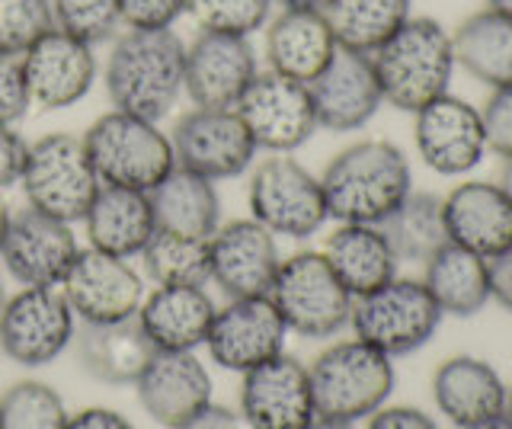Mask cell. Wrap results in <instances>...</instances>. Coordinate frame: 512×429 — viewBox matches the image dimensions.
<instances>
[{
	"label": "cell",
	"instance_id": "f35d334b",
	"mask_svg": "<svg viewBox=\"0 0 512 429\" xmlns=\"http://www.w3.org/2000/svg\"><path fill=\"white\" fill-rule=\"evenodd\" d=\"M55 29L52 0H0V49L23 55Z\"/></svg>",
	"mask_w": 512,
	"mask_h": 429
},
{
	"label": "cell",
	"instance_id": "11a10c76",
	"mask_svg": "<svg viewBox=\"0 0 512 429\" xmlns=\"http://www.w3.org/2000/svg\"><path fill=\"white\" fill-rule=\"evenodd\" d=\"M503 420L512 426V388L506 391V407H503Z\"/></svg>",
	"mask_w": 512,
	"mask_h": 429
},
{
	"label": "cell",
	"instance_id": "ab89813d",
	"mask_svg": "<svg viewBox=\"0 0 512 429\" xmlns=\"http://www.w3.org/2000/svg\"><path fill=\"white\" fill-rule=\"evenodd\" d=\"M32 109L23 55L0 49V125H20Z\"/></svg>",
	"mask_w": 512,
	"mask_h": 429
},
{
	"label": "cell",
	"instance_id": "277c9868",
	"mask_svg": "<svg viewBox=\"0 0 512 429\" xmlns=\"http://www.w3.org/2000/svg\"><path fill=\"white\" fill-rule=\"evenodd\" d=\"M311 391L314 410L324 420L359 423L372 417L394 391V365L391 356L378 353L375 346L359 337L340 340L324 349L311 365Z\"/></svg>",
	"mask_w": 512,
	"mask_h": 429
},
{
	"label": "cell",
	"instance_id": "3957f363",
	"mask_svg": "<svg viewBox=\"0 0 512 429\" xmlns=\"http://www.w3.org/2000/svg\"><path fill=\"white\" fill-rule=\"evenodd\" d=\"M384 103L400 113H420L448 93L455 74L452 33L429 17H410L397 33L372 52Z\"/></svg>",
	"mask_w": 512,
	"mask_h": 429
},
{
	"label": "cell",
	"instance_id": "4dcf8cb0",
	"mask_svg": "<svg viewBox=\"0 0 512 429\" xmlns=\"http://www.w3.org/2000/svg\"><path fill=\"white\" fill-rule=\"evenodd\" d=\"M423 285L436 298L442 314L474 317L490 301V266L484 257L448 241L423 263Z\"/></svg>",
	"mask_w": 512,
	"mask_h": 429
},
{
	"label": "cell",
	"instance_id": "44dd1931",
	"mask_svg": "<svg viewBox=\"0 0 512 429\" xmlns=\"http://www.w3.org/2000/svg\"><path fill=\"white\" fill-rule=\"evenodd\" d=\"M308 90H311L317 129H327L336 135L362 129L384 106L372 55L349 52V49L336 52L330 65L308 84Z\"/></svg>",
	"mask_w": 512,
	"mask_h": 429
},
{
	"label": "cell",
	"instance_id": "f6af8a7d",
	"mask_svg": "<svg viewBox=\"0 0 512 429\" xmlns=\"http://www.w3.org/2000/svg\"><path fill=\"white\" fill-rule=\"evenodd\" d=\"M170 429H240V413L212 401V404H205L202 410H196L192 417H186L183 423H176Z\"/></svg>",
	"mask_w": 512,
	"mask_h": 429
},
{
	"label": "cell",
	"instance_id": "ee69618b",
	"mask_svg": "<svg viewBox=\"0 0 512 429\" xmlns=\"http://www.w3.org/2000/svg\"><path fill=\"white\" fill-rule=\"evenodd\" d=\"M365 429H439L429 413L416 407H378Z\"/></svg>",
	"mask_w": 512,
	"mask_h": 429
},
{
	"label": "cell",
	"instance_id": "f546056e",
	"mask_svg": "<svg viewBox=\"0 0 512 429\" xmlns=\"http://www.w3.org/2000/svg\"><path fill=\"white\" fill-rule=\"evenodd\" d=\"M148 196L160 231L212 237L221 225V196L215 183L192 170L173 167Z\"/></svg>",
	"mask_w": 512,
	"mask_h": 429
},
{
	"label": "cell",
	"instance_id": "f5cc1de1",
	"mask_svg": "<svg viewBox=\"0 0 512 429\" xmlns=\"http://www.w3.org/2000/svg\"><path fill=\"white\" fill-rule=\"evenodd\" d=\"M487 7L496 10V13H506V17H512V0H487Z\"/></svg>",
	"mask_w": 512,
	"mask_h": 429
},
{
	"label": "cell",
	"instance_id": "7dc6e473",
	"mask_svg": "<svg viewBox=\"0 0 512 429\" xmlns=\"http://www.w3.org/2000/svg\"><path fill=\"white\" fill-rule=\"evenodd\" d=\"M490 266V298L500 301L506 311H512V247L496 253L493 260H487Z\"/></svg>",
	"mask_w": 512,
	"mask_h": 429
},
{
	"label": "cell",
	"instance_id": "4316f807",
	"mask_svg": "<svg viewBox=\"0 0 512 429\" xmlns=\"http://www.w3.org/2000/svg\"><path fill=\"white\" fill-rule=\"evenodd\" d=\"M506 385L493 365L474 356H455L439 365L432 375V397L436 407L458 429L500 420L506 407Z\"/></svg>",
	"mask_w": 512,
	"mask_h": 429
},
{
	"label": "cell",
	"instance_id": "f1b7e54d",
	"mask_svg": "<svg viewBox=\"0 0 512 429\" xmlns=\"http://www.w3.org/2000/svg\"><path fill=\"white\" fill-rule=\"evenodd\" d=\"M324 260L352 301L381 289L397 276V257L378 225H340L324 244Z\"/></svg>",
	"mask_w": 512,
	"mask_h": 429
},
{
	"label": "cell",
	"instance_id": "9f6ffc18",
	"mask_svg": "<svg viewBox=\"0 0 512 429\" xmlns=\"http://www.w3.org/2000/svg\"><path fill=\"white\" fill-rule=\"evenodd\" d=\"M4 301H7V292H4V282H0V308H4Z\"/></svg>",
	"mask_w": 512,
	"mask_h": 429
},
{
	"label": "cell",
	"instance_id": "9a60e30c",
	"mask_svg": "<svg viewBox=\"0 0 512 429\" xmlns=\"http://www.w3.org/2000/svg\"><path fill=\"white\" fill-rule=\"evenodd\" d=\"M23 74L32 106L42 113H58L77 106L93 90L100 58L93 45L52 29L23 52Z\"/></svg>",
	"mask_w": 512,
	"mask_h": 429
},
{
	"label": "cell",
	"instance_id": "8992f818",
	"mask_svg": "<svg viewBox=\"0 0 512 429\" xmlns=\"http://www.w3.org/2000/svg\"><path fill=\"white\" fill-rule=\"evenodd\" d=\"M20 186L32 212L74 225L87 218L103 183L93 173L84 138L52 132L29 141Z\"/></svg>",
	"mask_w": 512,
	"mask_h": 429
},
{
	"label": "cell",
	"instance_id": "816d5d0a",
	"mask_svg": "<svg viewBox=\"0 0 512 429\" xmlns=\"http://www.w3.org/2000/svg\"><path fill=\"white\" fill-rule=\"evenodd\" d=\"M308 429H356V423H343V420H324V417H317Z\"/></svg>",
	"mask_w": 512,
	"mask_h": 429
},
{
	"label": "cell",
	"instance_id": "4fadbf2b",
	"mask_svg": "<svg viewBox=\"0 0 512 429\" xmlns=\"http://www.w3.org/2000/svg\"><path fill=\"white\" fill-rule=\"evenodd\" d=\"M61 295L80 324H112L135 317L144 301V276L132 260L103 250H80L61 282Z\"/></svg>",
	"mask_w": 512,
	"mask_h": 429
},
{
	"label": "cell",
	"instance_id": "c3c4849f",
	"mask_svg": "<svg viewBox=\"0 0 512 429\" xmlns=\"http://www.w3.org/2000/svg\"><path fill=\"white\" fill-rule=\"evenodd\" d=\"M327 0H272V7L279 10H324Z\"/></svg>",
	"mask_w": 512,
	"mask_h": 429
},
{
	"label": "cell",
	"instance_id": "7402d4cb",
	"mask_svg": "<svg viewBox=\"0 0 512 429\" xmlns=\"http://www.w3.org/2000/svg\"><path fill=\"white\" fill-rule=\"evenodd\" d=\"M263 33L266 71L298 84H311L340 52L324 10H279L269 17Z\"/></svg>",
	"mask_w": 512,
	"mask_h": 429
},
{
	"label": "cell",
	"instance_id": "ac0fdd59",
	"mask_svg": "<svg viewBox=\"0 0 512 429\" xmlns=\"http://www.w3.org/2000/svg\"><path fill=\"white\" fill-rule=\"evenodd\" d=\"M208 266H212V282L228 298L269 295L282 266L276 234L266 231L256 218H234L228 225H218L208 237Z\"/></svg>",
	"mask_w": 512,
	"mask_h": 429
},
{
	"label": "cell",
	"instance_id": "d6986e66",
	"mask_svg": "<svg viewBox=\"0 0 512 429\" xmlns=\"http://www.w3.org/2000/svg\"><path fill=\"white\" fill-rule=\"evenodd\" d=\"M240 420L250 429H308L317 420L308 365L279 353L244 372Z\"/></svg>",
	"mask_w": 512,
	"mask_h": 429
},
{
	"label": "cell",
	"instance_id": "83f0119b",
	"mask_svg": "<svg viewBox=\"0 0 512 429\" xmlns=\"http://www.w3.org/2000/svg\"><path fill=\"white\" fill-rule=\"evenodd\" d=\"M84 225L93 250L122 260L141 257V250L148 247L151 234L157 231L151 196L122 186H100Z\"/></svg>",
	"mask_w": 512,
	"mask_h": 429
},
{
	"label": "cell",
	"instance_id": "db71d44e",
	"mask_svg": "<svg viewBox=\"0 0 512 429\" xmlns=\"http://www.w3.org/2000/svg\"><path fill=\"white\" fill-rule=\"evenodd\" d=\"M471 429H512L503 417L500 420H490V423H480V426H471Z\"/></svg>",
	"mask_w": 512,
	"mask_h": 429
},
{
	"label": "cell",
	"instance_id": "74e56055",
	"mask_svg": "<svg viewBox=\"0 0 512 429\" xmlns=\"http://www.w3.org/2000/svg\"><path fill=\"white\" fill-rule=\"evenodd\" d=\"M52 17L55 29L93 45V49L112 42L125 29L119 0H52Z\"/></svg>",
	"mask_w": 512,
	"mask_h": 429
},
{
	"label": "cell",
	"instance_id": "8d00e7d4",
	"mask_svg": "<svg viewBox=\"0 0 512 429\" xmlns=\"http://www.w3.org/2000/svg\"><path fill=\"white\" fill-rule=\"evenodd\" d=\"M186 17L199 33L250 39L269 23L272 0H186Z\"/></svg>",
	"mask_w": 512,
	"mask_h": 429
},
{
	"label": "cell",
	"instance_id": "e575fe53",
	"mask_svg": "<svg viewBox=\"0 0 512 429\" xmlns=\"http://www.w3.org/2000/svg\"><path fill=\"white\" fill-rule=\"evenodd\" d=\"M144 276L154 285H208V237H189L173 231H154L148 247L141 250Z\"/></svg>",
	"mask_w": 512,
	"mask_h": 429
},
{
	"label": "cell",
	"instance_id": "6da1fadb",
	"mask_svg": "<svg viewBox=\"0 0 512 429\" xmlns=\"http://www.w3.org/2000/svg\"><path fill=\"white\" fill-rule=\"evenodd\" d=\"M186 42L173 29H122L103 65L112 109L148 122L173 113L183 97Z\"/></svg>",
	"mask_w": 512,
	"mask_h": 429
},
{
	"label": "cell",
	"instance_id": "681fc988",
	"mask_svg": "<svg viewBox=\"0 0 512 429\" xmlns=\"http://www.w3.org/2000/svg\"><path fill=\"white\" fill-rule=\"evenodd\" d=\"M10 221H13V212H10V205L4 199V193H0V247H4V237L10 231Z\"/></svg>",
	"mask_w": 512,
	"mask_h": 429
},
{
	"label": "cell",
	"instance_id": "ba28073f",
	"mask_svg": "<svg viewBox=\"0 0 512 429\" xmlns=\"http://www.w3.org/2000/svg\"><path fill=\"white\" fill-rule=\"evenodd\" d=\"M356 337L384 356H407L426 346L442 324V308L423 279H391L381 289L352 301L349 317Z\"/></svg>",
	"mask_w": 512,
	"mask_h": 429
},
{
	"label": "cell",
	"instance_id": "52a82bcc",
	"mask_svg": "<svg viewBox=\"0 0 512 429\" xmlns=\"http://www.w3.org/2000/svg\"><path fill=\"white\" fill-rule=\"evenodd\" d=\"M269 301L282 314L288 333L304 340H327L352 317V295L320 250H298L285 257L272 279Z\"/></svg>",
	"mask_w": 512,
	"mask_h": 429
},
{
	"label": "cell",
	"instance_id": "d590c367",
	"mask_svg": "<svg viewBox=\"0 0 512 429\" xmlns=\"http://www.w3.org/2000/svg\"><path fill=\"white\" fill-rule=\"evenodd\" d=\"M0 429H68V407L45 381H16L0 397Z\"/></svg>",
	"mask_w": 512,
	"mask_h": 429
},
{
	"label": "cell",
	"instance_id": "7a4b0ae2",
	"mask_svg": "<svg viewBox=\"0 0 512 429\" xmlns=\"http://www.w3.org/2000/svg\"><path fill=\"white\" fill-rule=\"evenodd\" d=\"M320 189L340 225H381L413 193V170L394 141L368 138L333 157Z\"/></svg>",
	"mask_w": 512,
	"mask_h": 429
},
{
	"label": "cell",
	"instance_id": "603a6c76",
	"mask_svg": "<svg viewBox=\"0 0 512 429\" xmlns=\"http://www.w3.org/2000/svg\"><path fill=\"white\" fill-rule=\"evenodd\" d=\"M448 241L493 260L512 247V202L500 183L471 180L442 199Z\"/></svg>",
	"mask_w": 512,
	"mask_h": 429
},
{
	"label": "cell",
	"instance_id": "8fae6325",
	"mask_svg": "<svg viewBox=\"0 0 512 429\" xmlns=\"http://www.w3.org/2000/svg\"><path fill=\"white\" fill-rule=\"evenodd\" d=\"M74 333L77 317L61 289H20L0 308V349L23 369L52 365Z\"/></svg>",
	"mask_w": 512,
	"mask_h": 429
},
{
	"label": "cell",
	"instance_id": "30bf717a",
	"mask_svg": "<svg viewBox=\"0 0 512 429\" xmlns=\"http://www.w3.org/2000/svg\"><path fill=\"white\" fill-rule=\"evenodd\" d=\"M176 167L199 173V177L221 183L247 173L256 161V145L244 119L234 109H199L176 119L170 132Z\"/></svg>",
	"mask_w": 512,
	"mask_h": 429
},
{
	"label": "cell",
	"instance_id": "5b68a950",
	"mask_svg": "<svg viewBox=\"0 0 512 429\" xmlns=\"http://www.w3.org/2000/svg\"><path fill=\"white\" fill-rule=\"evenodd\" d=\"M80 138L103 186L151 193L176 167L170 135L160 132V122L128 116L119 109L103 113Z\"/></svg>",
	"mask_w": 512,
	"mask_h": 429
},
{
	"label": "cell",
	"instance_id": "7c38bea8",
	"mask_svg": "<svg viewBox=\"0 0 512 429\" xmlns=\"http://www.w3.org/2000/svg\"><path fill=\"white\" fill-rule=\"evenodd\" d=\"M234 113L244 119L256 151L292 154L308 145L317 132V116L308 84L288 81L282 74L260 71L237 100Z\"/></svg>",
	"mask_w": 512,
	"mask_h": 429
},
{
	"label": "cell",
	"instance_id": "5bb4252c",
	"mask_svg": "<svg viewBox=\"0 0 512 429\" xmlns=\"http://www.w3.org/2000/svg\"><path fill=\"white\" fill-rule=\"evenodd\" d=\"M285 337L288 327L269 295L231 298L228 305L215 311L205 349L215 365L244 375L285 353Z\"/></svg>",
	"mask_w": 512,
	"mask_h": 429
},
{
	"label": "cell",
	"instance_id": "d6a6232c",
	"mask_svg": "<svg viewBox=\"0 0 512 429\" xmlns=\"http://www.w3.org/2000/svg\"><path fill=\"white\" fill-rule=\"evenodd\" d=\"M413 0H327L324 17L340 49L372 55L410 20Z\"/></svg>",
	"mask_w": 512,
	"mask_h": 429
},
{
	"label": "cell",
	"instance_id": "bcb514c9",
	"mask_svg": "<svg viewBox=\"0 0 512 429\" xmlns=\"http://www.w3.org/2000/svg\"><path fill=\"white\" fill-rule=\"evenodd\" d=\"M68 429H135V426L112 407H84L68 417Z\"/></svg>",
	"mask_w": 512,
	"mask_h": 429
},
{
	"label": "cell",
	"instance_id": "2e32d148",
	"mask_svg": "<svg viewBox=\"0 0 512 429\" xmlns=\"http://www.w3.org/2000/svg\"><path fill=\"white\" fill-rule=\"evenodd\" d=\"M256 74L260 58L244 36L199 33L186 45L183 93L199 109H234Z\"/></svg>",
	"mask_w": 512,
	"mask_h": 429
},
{
	"label": "cell",
	"instance_id": "836d02e7",
	"mask_svg": "<svg viewBox=\"0 0 512 429\" xmlns=\"http://www.w3.org/2000/svg\"><path fill=\"white\" fill-rule=\"evenodd\" d=\"M378 228L388 237L394 257L410 263H426L448 244L442 199L432 193H410Z\"/></svg>",
	"mask_w": 512,
	"mask_h": 429
},
{
	"label": "cell",
	"instance_id": "e0dca14e",
	"mask_svg": "<svg viewBox=\"0 0 512 429\" xmlns=\"http://www.w3.org/2000/svg\"><path fill=\"white\" fill-rule=\"evenodd\" d=\"M80 244L68 221L23 209L10 221L0 263L23 289H61Z\"/></svg>",
	"mask_w": 512,
	"mask_h": 429
},
{
	"label": "cell",
	"instance_id": "f907efd6",
	"mask_svg": "<svg viewBox=\"0 0 512 429\" xmlns=\"http://www.w3.org/2000/svg\"><path fill=\"white\" fill-rule=\"evenodd\" d=\"M500 189L512 202V157H503V173H500Z\"/></svg>",
	"mask_w": 512,
	"mask_h": 429
},
{
	"label": "cell",
	"instance_id": "1f68e13d",
	"mask_svg": "<svg viewBox=\"0 0 512 429\" xmlns=\"http://www.w3.org/2000/svg\"><path fill=\"white\" fill-rule=\"evenodd\" d=\"M455 61L487 87L512 84V17L480 10L452 33Z\"/></svg>",
	"mask_w": 512,
	"mask_h": 429
},
{
	"label": "cell",
	"instance_id": "9c48e42d",
	"mask_svg": "<svg viewBox=\"0 0 512 429\" xmlns=\"http://www.w3.org/2000/svg\"><path fill=\"white\" fill-rule=\"evenodd\" d=\"M247 202L250 218L276 237L292 241H308L330 221L320 177L288 154H272L253 167Z\"/></svg>",
	"mask_w": 512,
	"mask_h": 429
},
{
	"label": "cell",
	"instance_id": "b9f144b4",
	"mask_svg": "<svg viewBox=\"0 0 512 429\" xmlns=\"http://www.w3.org/2000/svg\"><path fill=\"white\" fill-rule=\"evenodd\" d=\"M125 29H173L186 17V0H119Z\"/></svg>",
	"mask_w": 512,
	"mask_h": 429
},
{
	"label": "cell",
	"instance_id": "7bdbcfd3",
	"mask_svg": "<svg viewBox=\"0 0 512 429\" xmlns=\"http://www.w3.org/2000/svg\"><path fill=\"white\" fill-rule=\"evenodd\" d=\"M29 141L16 132V125H0V193H7L23 177Z\"/></svg>",
	"mask_w": 512,
	"mask_h": 429
},
{
	"label": "cell",
	"instance_id": "60d3db41",
	"mask_svg": "<svg viewBox=\"0 0 512 429\" xmlns=\"http://www.w3.org/2000/svg\"><path fill=\"white\" fill-rule=\"evenodd\" d=\"M480 119H484L487 151L512 157V84L493 87L487 106L480 109Z\"/></svg>",
	"mask_w": 512,
	"mask_h": 429
},
{
	"label": "cell",
	"instance_id": "d4e9b609",
	"mask_svg": "<svg viewBox=\"0 0 512 429\" xmlns=\"http://www.w3.org/2000/svg\"><path fill=\"white\" fill-rule=\"evenodd\" d=\"M135 391L144 413L170 429L212 404V375L196 353H157Z\"/></svg>",
	"mask_w": 512,
	"mask_h": 429
},
{
	"label": "cell",
	"instance_id": "cb8c5ba5",
	"mask_svg": "<svg viewBox=\"0 0 512 429\" xmlns=\"http://www.w3.org/2000/svg\"><path fill=\"white\" fill-rule=\"evenodd\" d=\"M215 311L205 285H154L144 292L138 321L157 353H196L205 346Z\"/></svg>",
	"mask_w": 512,
	"mask_h": 429
},
{
	"label": "cell",
	"instance_id": "ffe728a7",
	"mask_svg": "<svg viewBox=\"0 0 512 429\" xmlns=\"http://www.w3.org/2000/svg\"><path fill=\"white\" fill-rule=\"evenodd\" d=\"M416 116V151H420L423 164L436 170L439 177H461V173L474 170L487 154V135L480 109L461 97L432 100Z\"/></svg>",
	"mask_w": 512,
	"mask_h": 429
},
{
	"label": "cell",
	"instance_id": "484cf974",
	"mask_svg": "<svg viewBox=\"0 0 512 429\" xmlns=\"http://www.w3.org/2000/svg\"><path fill=\"white\" fill-rule=\"evenodd\" d=\"M80 369L103 385H135L157 356L138 314L112 324H80L74 333Z\"/></svg>",
	"mask_w": 512,
	"mask_h": 429
}]
</instances>
